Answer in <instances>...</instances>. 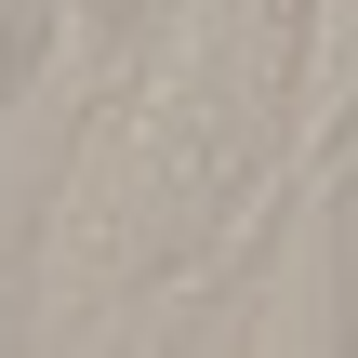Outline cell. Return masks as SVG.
Listing matches in <instances>:
<instances>
[{
  "label": "cell",
  "mask_w": 358,
  "mask_h": 358,
  "mask_svg": "<svg viewBox=\"0 0 358 358\" xmlns=\"http://www.w3.org/2000/svg\"><path fill=\"white\" fill-rule=\"evenodd\" d=\"M306 13L319 0H186L159 66L93 120L66 213H53V279L146 292V279H213L252 213H266V146L306 80Z\"/></svg>",
  "instance_id": "cell-1"
},
{
  "label": "cell",
  "mask_w": 358,
  "mask_h": 358,
  "mask_svg": "<svg viewBox=\"0 0 358 358\" xmlns=\"http://www.w3.org/2000/svg\"><path fill=\"white\" fill-rule=\"evenodd\" d=\"M13 27H27V13H13V0H0V66H13Z\"/></svg>",
  "instance_id": "cell-2"
}]
</instances>
